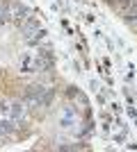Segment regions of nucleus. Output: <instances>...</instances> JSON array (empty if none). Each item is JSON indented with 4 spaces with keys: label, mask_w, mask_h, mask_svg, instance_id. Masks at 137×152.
Segmentation results:
<instances>
[{
    "label": "nucleus",
    "mask_w": 137,
    "mask_h": 152,
    "mask_svg": "<svg viewBox=\"0 0 137 152\" xmlns=\"http://www.w3.org/2000/svg\"><path fill=\"white\" fill-rule=\"evenodd\" d=\"M7 9H9V20H16V23H25L30 16H32V12L27 9L23 2H19V0H12V2H7Z\"/></svg>",
    "instance_id": "nucleus-1"
},
{
    "label": "nucleus",
    "mask_w": 137,
    "mask_h": 152,
    "mask_svg": "<svg viewBox=\"0 0 137 152\" xmlns=\"http://www.w3.org/2000/svg\"><path fill=\"white\" fill-rule=\"evenodd\" d=\"M25 111H27V104L23 100H19V102H14V104H9V118H12L16 125H19V121L25 116Z\"/></svg>",
    "instance_id": "nucleus-2"
},
{
    "label": "nucleus",
    "mask_w": 137,
    "mask_h": 152,
    "mask_svg": "<svg viewBox=\"0 0 137 152\" xmlns=\"http://www.w3.org/2000/svg\"><path fill=\"white\" fill-rule=\"evenodd\" d=\"M59 125L66 127V129H69V127H73V125H78V111H76L71 104L64 109V114H62V121H59Z\"/></svg>",
    "instance_id": "nucleus-3"
},
{
    "label": "nucleus",
    "mask_w": 137,
    "mask_h": 152,
    "mask_svg": "<svg viewBox=\"0 0 137 152\" xmlns=\"http://www.w3.org/2000/svg\"><path fill=\"white\" fill-rule=\"evenodd\" d=\"M23 39H25L30 45H32V43H41V41L46 39V30L41 25L34 27V30H27V32H23Z\"/></svg>",
    "instance_id": "nucleus-4"
},
{
    "label": "nucleus",
    "mask_w": 137,
    "mask_h": 152,
    "mask_svg": "<svg viewBox=\"0 0 137 152\" xmlns=\"http://www.w3.org/2000/svg\"><path fill=\"white\" fill-rule=\"evenodd\" d=\"M14 129H16V123L9 116H0V139H7Z\"/></svg>",
    "instance_id": "nucleus-5"
},
{
    "label": "nucleus",
    "mask_w": 137,
    "mask_h": 152,
    "mask_svg": "<svg viewBox=\"0 0 137 152\" xmlns=\"http://www.w3.org/2000/svg\"><path fill=\"white\" fill-rule=\"evenodd\" d=\"M34 55L25 52L23 57H21V73H34Z\"/></svg>",
    "instance_id": "nucleus-6"
},
{
    "label": "nucleus",
    "mask_w": 137,
    "mask_h": 152,
    "mask_svg": "<svg viewBox=\"0 0 137 152\" xmlns=\"http://www.w3.org/2000/svg\"><path fill=\"white\" fill-rule=\"evenodd\" d=\"M0 9H2V2H0Z\"/></svg>",
    "instance_id": "nucleus-7"
}]
</instances>
